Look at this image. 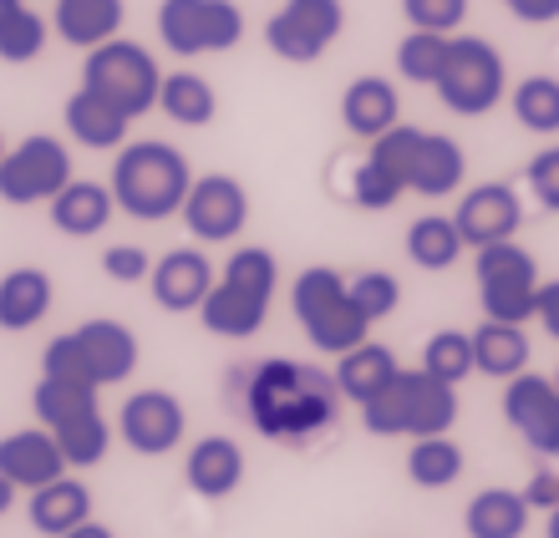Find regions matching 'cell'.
I'll return each instance as SVG.
<instances>
[{
	"instance_id": "obj_51",
	"label": "cell",
	"mask_w": 559,
	"mask_h": 538,
	"mask_svg": "<svg viewBox=\"0 0 559 538\" xmlns=\"http://www.w3.org/2000/svg\"><path fill=\"white\" fill-rule=\"evenodd\" d=\"M545 538H559V509H549V524H545Z\"/></svg>"
},
{
	"instance_id": "obj_33",
	"label": "cell",
	"mask_w": 559,
	"mask_h": 538,
	"mask_svg": "<svg viewBox=\"0 0 559 538\" xmlns=\"http://www.w3.org/2000/svg\"><path fill=\"white\" fill-rule=\"evenodd\" d=\"M463 234H457L453 218L442 214H423L413 218V229H407V260L417 264V270H453L457 260H463Z\"/></svg>"
},
{
	"instance_id": "obj_15",
	"label": "cell",
	"mask_w": 559,
	"mask_h": 538,
	"mask_svg": "<svg viewBox=\"0 0 559 538\" xmlns=\"http://www.w3.org/2000/svg\"><path fill=\"white\" fill-rule=\"evenodd\" d=\"M503 417L534 452L559 457V386L555 376H534V371H519L503 386Z\"/></svg>"
},
{
	"instance_id": "obj_20",
	"label": "cell",
	"mask_w": 559,
	"mask_h": 538,
	"mask_svg": "<svg viewBox=\"0 0 559 538\" xmlns=\"http://www.w3.org/2000/svg\"><path fill=\"white\" fill-rule=\"evenodd\" d=\"M46 208H51L57 234H67V239H97V234L112 224V214H118V199H112L107 183L72 178V183H67V189H61Z\"/></svg>"
},
{
	"instance_id": "obj_3",
	"label": "cell",
	"mask_w": 559,
	"mask_h": 538,
	"mask_svg": "<svg viewBox=\"0 0 559 538\" xmlns=\"http://www.w3.org/2000/svg\"><path fill=\"white\" fill-rule=\"evenodd\" d=\"M280 290V264L270 249H235L224 275L214 279V290L199 306V321L209 335L224 340H250L270 315V300Z\"/></svg>"
},
{
	"instance_id": "obj_19",
	"label": "cell",
	"mask_w": 559,
	"mask_h": 538,
	"mask_svg": "<svg viewBox=\"0 0 559 538\" xmlns=\"http://www.w3.org/2000/svg\"><path fill=\"white\" fill-rule=\"evenodd\" d=\"M0 473L21 488V493H36V488H46L51 478H61L67 473V457H61L57 437H51V427H21V432L0 437Z\"/></svg>"
},
{
	"instance_id": "obj_2",
	"label": "cell",
	"mask_w": 559,
	"mask_h": 538,
	"mask_svg": "<svg viewBox=\"0 0 559 538\" xmlns=\"http://www.w3.org/2000/svg\"><path fill=\"white\" fill-rule=\"evenodd\" d=\"M189 183H193L189 158H183L174 143H158V138L122 143L118 163H112V178H107L118 208L143 218V224L174 218L178 208H183V199H189Z\"/></svg>"
},
{
	"instance_id": "obj_30",
	"label": "cell",
	"mask_w": 559,
	"mask_h": 538,
	"mask_svg": "<svg viewBox=\"0 0 559 538\" xmlns=\"http://www.w3.org/2000/svg\"><path fill=\"white\" fill-rule=\"evenodd\" d=\"M158 112L174 117L178 128H209V122L219 117V92L199 72H163Z\"/></svg>"
},
{
	"instance_id": "obj_41",
	"label": "cell",
	"mask_w": 559,
	"mask_h": 538,
	"mask_svg": "<svg viewBox=\"0 0 559 538\" xmlns=\"http://www.w3.org/2000/svg\"><path fill=\"white\" fill-rule=\"evenodd\" d=\"M41 376H57V381H76V386H92V392H103L97 381H92L87 371V356H82V346H76V335H57L51 346L41 350Z\"/></svg>"
},
{
	"instance_id": "obj_42",
	"label": "cell",
	"mask_w": 559,
	"mask_h": 538,
	"mask_svg": "<svg viewBox=\"0 0 559 538\" xmlns=\"http://www.w3.org/2000/svg\"><path fill=\"white\" fill-rule=\"evenodd\" d=\"M402 15H407L417 31L453 36V31L468 21V0H402Z\"/></svg>"
},
{
	"instance_id": "obj_45",
	"label": "cell",
	"mask_w": 559,
	"mask_h": 538,
	"mask_svg": "<svg viewBox=\"0 0 559 538\" xmlns=\"http://www.w3.org/2000/svg\"><path fill=\"white\" fill-rule=\"evenodd\" d=\"M524 503H530V509H559V473L555 467H539V473H534L530 482H524Z\"/></svg>"
},
{
	"instance_id": "obj_22",
	"label": "cell",
	"mask_w": 559,
	"mask_h": 538,
	"mask_svg": "<svg viewBox=\"0 0 559 538\" xmlns=\"http://www.w3.org/2000/svg\"><path fill=\"white\" fill-rule=\"evenodd\" d=\"M402 122V103H397V87L386 76H356L352 87L341 92V128L352 138H382L386 128Z\"/></svg>"
},
{
	"instance_id": "obj_10",
	"label": "cell",
	"mask_w": 559,
	"mask_h": 538,
	"mask_svg": "<svg viewBox=\"0 0 559 538\" xmlns=\"http://www.w3.org/2000/svg\"><path fill=\"white\" fill-rule=\"evenodd\" d=\"M158 36L174 57H219L245 41L235 0H158Z\"/></svg>"
},
{
	"instance_id": "obj_47",
	"label": "cell",
	"mask_w": 559,
	"mask_h": 538,
	"mask_svg": "<svg viewBox=\"0 0 559 538\" xmlns=\"http://www.w3.org/2000/svg\"><path fill=\"white\" fill-rule=\"evenodd\" d=\"M534 321H539V325H545V331L559 340V279H545V285H539V306H534Z\"/></svg>"
},
{
	"instance_id": "obj_13",
	"label": "cell",
	"mask_w": 559,
	"mask_h": 538,
	"mask_svg": "<svg viewBox=\"0 0 559 538\" xmlns=\"http://www.w3.org/2000/svg\"><path fill=\"white\" fill-rule=\"evenodd\" d=\"M178 214L199 244H229L250 224V189L229 174H204L189 183V199Z\"/></svg>"
},
{
	"instance_id": "obj_17",
	"label": "cell",
	"mask_w": 559,
	"mask_h": 538,
	"mask_svg": "<svg viewBox=\"0 0 559 538\" xmlns=\"http://www.w3.org/2000/svg\"><path fill=\"white\" fill-rule=\"evenodd\" d=\"M214 264H209L204 249H168L153 275H147V295L153 306L168 310V315H189V310L204 306V295L214 290Z\"/></svg>"
},
{
	"instance_id": "obj_36",
	"label": "cell",
	"mask_w": 559,
	"mask_h": 538,
	"mask_svg": "<svg viewBox=\"0 0 559 538\" xmlns=\"http://www.w3.org/2000/svg\"><path fill=\"white\" fill-rule=\"evenodd\" d=\"M442 57H448V36L442 31H407L397 41V72L417 87H432L442 72Z\"/></svg>"
},
{
	"instance_id": "obj_43",
	"label": "cell",
	"mask_w": 559,
	"mask_h": 538,
	"mask_svg": "<svg viewBox=\"0 0 559 538\" xmlns=\"http://www.w3.org/2000/svg\"><path fill=\"white\" fill-rule=\"evenodd\" d=\"M530 193L539 199V208H549V214H559V143L555 147H539L530 158Z\"/></svg>"
},
{
	"instance_id": "obj_8",
	"label": "cell",
	"mask_w": 559,
	"mask_h": 538,
	"mask_svg": "<svg viewBox=\"0 0 559 538\" xmlns=\"http://www.w3.org/2000/svg\"><path fill=\"white\" fill-rule=\"evenodd\" d=\"M82 87L107 97L122 117H143L158 107L163 72H158V61H153L147 46L112 36V41L87 51V61H82Z\"/></svg>"
},
{
	"instance_id": "obj_14",
	"label": "cell",
	"mask_w": 559,
	"mask_h": 538,
	"mask_svg": "<svg viewBox=\"0 0 559 538\" xmlns=\"http://www.w3.org/2000/svg\"><path fill=\"white\" fill-rule=\"evenodd\" d=\"M189 432V411L178 402L174 392H163V386H147V392H133L122 402L118 411V437L138 457H163V452H174Z\"/></svg>"
},
{
	"instance_id": "obj_6",
	"label": "cell",
	"mask_w": 559,
	"mask_h": 538,
	"mask_svg": "<svg viewBox=\"0 0 559 538\" xmlns=\"http://www.w3.org/2000/svg\"><path fill=\"white\" fill-rule=\"evenodd\" d=\"M290 310L300 331L310 335V346L321 350V356H341V350H352L367 340L371 321L361 310L352 306V290H346V275L331 270V264H310L300 270L290 285Z\"/></svg>"
},
{
	"instance_id": "obj_27",
	"label": "cell",
	"mask_w": 559,
	"mask_h": 538,
	"mask_svg": "<svg viewBox=\"0 0 559 538\" xmlns=\"http://www.w3.org/2000/svg\"><path fill=\"white\" fill-rule=\"evenodd\" d=\"M92 518V493H87V482H76V478H51L46 488H36L31 493V528L36 534H72L76 524H87Z\"/></svg>"
},
{
	"instance_id": "obj_35",
	"label": "cell",
	"mask_w": 559,
	"mask_h": 538,
	"mask_svg": "<svg viewBox=\"0 0 559 538\" xmlns=\"http://www.w3.org/2000/svg\"><path fill=\"white\" fill-rule=\"evenodd\" d=\"M423 371H432L448 386H463V381L478 371L473 366V335L468 331H438L423 346Z\"/></svg>"
},
{
	"instance_id": "obj_25",
	"label": "cell",
	"mask_w": 559,
	"mask_h": 538,
	"mask_svg": "<svg viewBox=\"0 0 559 538\" xmlns=\"http://www.w3.org/2000/svg\"><path fill=\"white\" fill-rule=\"evenodd\" d=\"M402 366H397V356L386 346H377V340H361V346H352V350H341L336 356V386H341V402H352V407H367L371 396L382 392L386 381L397 376Z\"/></svg>"
},
{
	"instance_id": "obj_11",
	"label": "cell",
	"mask_w": 559,
	"mask_h": 538,
	"mask_svg": "<svg viewBox=\"0 0 559 538\" xmlns=\"http://www.w3.org/2000/svg\"><path fill=\"white\" fill-rule=\"evenodd\" d=\"M67 183H72V153L51 132H31L0 158V199L15 208L51 204Z\"/></svg>"
},
{
	"instance_id": "obj_38",
	"label": "cell",
	"mask_w": 559,
	"mask_h": 538,
	"mask_svg": "<svg viewBox=\"0 0 559 538\" xmlns=\"http://www.w3.org/2000/svg\"><path fill=\"white\" fill-rule=\"evenodd\" d=\"M82 407H97V392L92 386H76V381H57V376H41L36 392H31V411L41 427H57L61 417H72Z\"/></svg>"
},
{
	"instance_id": "obj_32",
	"label": "cell",
	"mask_w": 559,
	"mask_h": 538,
	"mask_svg": "<svg viewBox=\"0 0 559 538\" xmlns=\"http://www.w3.org/2000/svg\"><path fill=\"white\" fill-rule=\"evenodd\" d=\"M463 467H468V457H463V447H457L448 432L413 437V452H407V478H413L417 488L442 493V488H453V482L463 478Z\"/></svg>"
},
{
	"instance_id": "obj_53",
	"label": "cell",
	"mask_w": 559,
	"mask_h": 538,
	"mask_svg": "<svg viewBox=\"0 0 559 538\" xmlns=\"http://www.w3.org/2000/svg\"><path fill=\"white\" fill-rule=\"evenodd\" d=\"M555 386H559V366H555Z\"/></svg>"
},
{
	"instance_id": "obj_4",
	"label": "cell",
	"mask_w": 559,
	"mask_h": 538,
	"mask_svg": "<svg viewBox=\"0 0 559 538\" xmlns=\"http://www.w3.org/2000/svg\"><path fill=\"white\" fill-rule=\"evenodd\" d=\"M371 158L386 163L402 178V189L417 193V199H448L468 178V153H463L457 138L407 128V122L386 128L382 138H371Z\"/></svg>"
},
{
	"instance_id": "obj_23",
	"label": "cell",
	"mask_w": 559,
	"mask_h": 538,
	"mask_svg": "<svg viewBox=\"0 0 559 538\" xmlns=\"http://www.w3.org/2000/svg\"><path fill=\"white\" fill-rule=\"evenodd\" d=\"M51 300H57V285L46 270L36 264H21V270H5L0 275V331H31L51 315Z\"/></svg>"
},
{
	"instance_id": "obj_34",
	"label": "cell",
	"mask_w": 559,
	"mask_h": 538,
	"mask_svg": "<svg viewBox=\"0 0 559 538\" xmlns=\"http://www.w3.org/2000/svg\"><path fill=\"white\" fill-rule=\"evenodd\" d=\"M509 107H514L519 128L555 138L559 132V76H524L519 87H509Z\"/></svg>"
},
{
	"instance_id": "obj_31",
	"label": "cell",
	"mask_w": 559,
	"mask_h": 538,
	"mask_svg": "<svg viewBox=\"0 0 559 538\" xmlns=\"http://www.w3.org/2000/svg\"><path fill=\"white\" fill-rule=\"evenodd\" d=\"M51 437H57L67 467H97L107 457V447H112V427H107L103 407H82L72 417H61L51 427Z\"/></svg>"
},
{
	"instance_id": "obj_9",
	"label": "cell",
	"mask_w": 559,
	"mask_h": 538,
	"mask_svg": "<svg viewBox=\"0 0 559 538\" xmlns=\"http://www.w3.org/2000/svg\"><path fill=\"white\" fill-rule=\"evenodd\" d=\"M478 300H484L488 321L530 325L534 306H539V260L519 239H499V244L478 249Z\"/></svg>"
},
{
	"instance_id": "obj_18",
	"label": "cell",
	"mask_w": 559,
	"mask_h": 538,
	"mask_svg": "<svg viewBox=\"0 0 559 538\" xmlns=\"http://www.w3.org/2000/svg\"><path fill=\"white\" fill-rule=\"evenodd\" d=\"M72 335H76V346H82V356H87V371L97 386H118V381H128L138 371L143 346H138L133 325L97 315V321H82Z\"/></svg>"
},
{
	"instance_id": "obj_40",
	"label": "cell",
	"mask_w": 559,
	"mask_h": 538,
	"mask_svg": "<svg viewBox=\"0 0 559 538\" xmlns=\"http://www.w3.org/2000/svg\"><path fill=\"white\" fill-rule=\"evenodd\" d=\"M46 31H51V26H46L41 15L26 5V11L11 21V26L0 31V61H11V67H26V61H36L46 51Z\"/></svg>"
},
{
	"instance_id": "obj_48",
	"label": "cell",
	"mask_w": 559,
	"mask_h": 538,
	"mask_svg": "<svg viewBox=\"0 0 559 538\" xmlns=\"http://www.w3.org/2000/svg\"><path fill=\"white\" fill-rule=\"evenodd\" d=\"M61 538H112V528L97 524V518H87V524H76L72 534H61Z\"/></svg>"
},
{
	"instance_id": "obj_26",
	"label": "cell",
	"mask_w": 559,
	"mask_h": 538,
	"mask_svg": "<svg viewBox=\"0 0 559 538\" xmlns=\"http://www.w3.org/2000/svg\"><path fill=\"white\" fill-rule=\"evenodd\" d=\"M122 15H128V5H122V0H57L51 26H57V36L67 46L92 51V46H103V41H112V36H118Z\"/></svg>"
},
{
	"instance_id": "obj_39",
	"label": "cell",
	"mask_w": 559,
	"mask_h": 538,
	"mask_svg": "<svg viewBox=\"0 0 559 538\" xmlns=\"http://www.w3.org/2000/svg\"><path fill=\"white\" fill-rule=\"evenodd\" d=\"M346 290H352V306L361 310L371 325L386 321V315L402 306V279L386 275V270H361L356 279H346Z\"/></svg>"
},
{
	"instance_id": "obj_24",
	"label": "cell",
	"mask_w": 559,
	"mask_h": 538,
	"mask_svg": "<svg viewBox=\"0 0 559 538\" xmlns=\"http://www.w3.org/2000/svg\"><path fill=\"white\" fill-rule=\"evenodd\" d=\"M61 122L72 132V143L92 147V153H112V147L128 143V122H133V117H122L118 107L107 103V97H97V92L76 87L72 97H67V107H61Z\"/></svg>"
},
{
	"instance_id": "obj_16",
	"label": "cell",
	"mask_w": 559,
	"mask_h": 538,
	"mask_svg": "<svg viewBox=\"0 0 559 538\" xmlns=\"http://www.w3.org/2000/svg\"><path fill=\"white\" fill-rule=\"evenodd\" d=\"M453 224L463 234V244L484 249V244H499V239H514L519 224H524V204H519L514 183H478V189L463 193Z\"/></svg>"
},
{
	"instance_id": "obj_52",
	"label": "cell",
	"mask_w": 559,
	"mask_h": 538,
	"mask_svg": "<svg viewBox=\"0 0 559 538\" xmlns=\"http://www.w3.org/2000/svg\"><path fill=\"white\" fill-rule=\"evenodd\" d=\"M0 158H5V132H0Z\"/></svg>"
},
{
	"instance_id": "obj_7",
	"label": "cell",
	"mask_w": 559,
	"mask_h": 538,
	"mask_svg": "<svg viewBox=\"0 0 559 538\" xmlns=\"http://www.w3.org/2000/svg\"><path fill=\"white\" fill-rule=\"evenodd\" d=\"M438 103L457 117H484L509 97V67L503 51L484 36H448V57L432 82Z\"/></svg>"
},
{
	"instance_id": "obj_46",
	"label": "cell",
	"mask_w": 559,
	"mask_h": 538,
	"mask_svg": "<svg viewBox=\"0 0 559 538\" xmlns=\"http://www.w3.org/2000/svg\"><path fill=\"white\" fill-rule=\"evenodd\" d=\"M503 5H509V15L524 21V26H555L559 21V0H503Z\"/></svg>"
},
{
	"instance_id": "obj_44",
	"label": "cell",
	"mask_w": 559,
	"mask_h": 538,
	"mask_svg": "<svg viewBox=\"0 0 559 538\" xmlns=\"http://www.w3.org/2000/svg\"><path fill=\"white\" fill-rule=\"evenodd\" d=\"M103 275L118 279V285H138V279L153 275V260H147L143 244H107L103 249Z\"/></svg>"
},
{
	"instance_id": "obj_49",
	"label": "cell",
	"mask_w": 559,
	"mask_h": 538,
	"mask_svg": "<svg viewBox=\"0 0 559 538\" xmlns=\"http://www.w3.org/2000/svg\"><path fill=\"white\" fill-rule=\"evenodd\" d=\"M15 493H21V488H15V482H11V478H5V473H0V518H5V513H11Z\"/></svg>"
},
{
	"instance_id": "obj_21",
	"label": "cell",
	"mask_w": 559,
	"mask_h": 538,
	"mask_svg": "<svg viewBox=\"0 0 559 538\" xmlns=\"http://www.w3.org/2000/svg\"><path fill=\"white\" fill-rule=\"evenodd\" d=\"M183 478L199 498H229L245 482V452L235 437H199L183 457Z\"/></svg>"
},
{
	"instance_id": "obj_1",
	"label": "cell",
	"mask_w": 559,
	"mask_h": 538,
	"mask_svg": "<svg viewBox=\"0 0 559 538\" xmlns=\"http://www.w3.org/2000/svg\"><path fill=\"white\" fill-rule=\"evenodd\" d=\"M245 411H250V422L260 437L300 442V437H316L336 422L341 386L321 366L275 356V361L254 366L250 386H245Z\"/></svg>"
},
{
	"instance_id": "obj_37",
	"label": "cell",
	"mask_w": 559,
	"mask_h": 538,
	"mask_svg": "<svg viewBox=\"0 0 559 538\" xmlns=\"http://www.w3.org/2000/svg\"><path fill=\"white\" fill-rule=\"evenodd\" d=\"M402 178L386 168V163H377L367 153V158L356 163V174H352V204L361 208V214H382V208H392L402 199Z\"/></svg>"
},
{
	"instance_id": "obj_29",
	"label": "cell",
	"mask_w": 559,
	"mask_h": 538,
	"mask_svg": "<svg viewBox=\"0 0 559 538\" xmlns=\"http://www.w3.org/2000/svg\"><path fill=\"white\" fill-rule=\"evenodd\" d=\"M473 366L484 371V376H519V371H530V335L524 325H509V321H488L473 331Z\"/></svg>"
},
{
	"instance_id": "obj_5",
	"label": "cell",
	"mask_w": 559,
	"mask_h": 538,
	"mask_svg": "<svg viewBox=\"0 0 559 538\" xmlns=\"http://www.w3.org/2000/svg\"><path fill=\"white\" fill-rule=\"evenodd\" d=\"M457 422V386L438 381L432 371H397L382 392L361 407V427L371 437H432Z\"/></svg>"
},
{
	"instance_id": "obj_28",
	"label": "cell",
	"mask_w": 559,
	"mask_h": 538,
	"mask_svg": "<svg viewBox=\"0 0 559 538\" xmlns=\"http://www.w3.org/2000/svg\"><path fill=\"white\" fill-rule=\"evenodd\" d=\"M530 513L534 509L524 503V493H514V488H484V493L468 498L463 528H468V538H524Z\"/></svg>"
},
{
	"instance_id": "obj_50",
	"label": "cell",
	"mask_w": 559,
	"mask_h": 538,
	"mask_svg": "<svg viewBox=\"0 0 559 538\" xmlns=\"http://www.w3.org/2000/svg\"><path fill=\"white\" fill-rule=\"evenodd\" d=\"M21 11H26V0H0V31L11 26V21H15Z\"/></svg>"
},
{
	"instance_id": "obj_12",
	"label": "cell",
	"mask_w": 559,
	"mask_h": 538,
	"mask_svg": "<svg viewBox=\"0 0 559 538\" xmlns=\"http://www.w3.org/2000/svg\"><path fill=\"white\" fill-rule=\"evenodd\" d=\"M346 31V5L341 0H285L265 21V46L290 67L321 61Z\"/></svg>"
}]
</instances>
